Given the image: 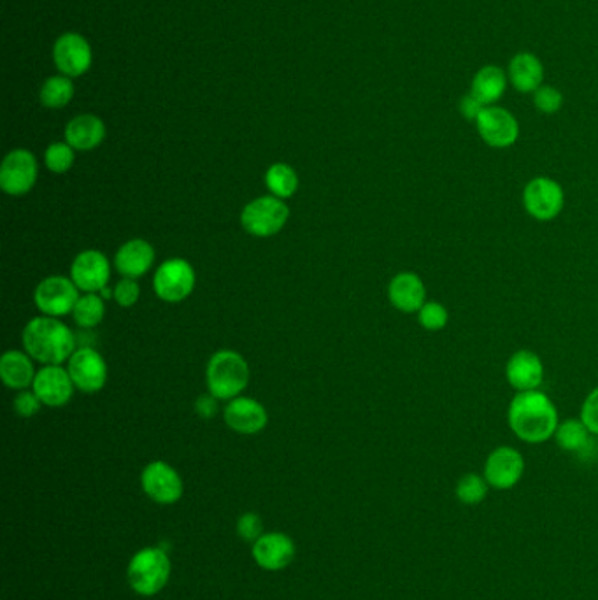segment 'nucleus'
Masks as SVG:
<instances>
[{
  "label": "nucleus",
  "instance_id": "1",
  "mask_svg": "<svg viewBox=\"0 0 598 600\" xmlns=\"http://www.w3.org/2000/svg\"><path fill=\"white\" fill-rule=\"evenodd\" d=\"M507 423L514 436L528 444H541L555 437L558 411L541 390L518 392L507 409Z\"/></svg>",
  "mask_w": 598,
  "mask_h": 600
},
{
  "label": "nucleus",
  "instance_id": "21",
  "mask_svg": "<svg viewBox=\"0 0 598 600\" xmlns=\"http://www.w3.org/2000/svg\"><path fill=\"white\" fill-rule=\"evenodd\" d=\"M155 262V250L144 239H132L116 251L114 267L123 278L137 279L150 271Z\"/></svg>",
  "mask_w": 598,
  "mask_h": 600
},
{
  "label": "nucleus",
  "instance_id": "20",
  "mask_svg": "<svg viewBox=\"0 0 598 600\" xmlns=\"http://www.w3.org/2000/svg\"><path fill=\"white\" fill-rule=\"evenodd\" d=\"M388 299L400 313H418L427 302V286L416 272H399L388 285Z\"/></svg>",
  "mask_w": 598,
  "mask_h": 600
},
{
  "label": "nucleus",
  "instance_id": "23",
  "mask_svg": "<svg viewBox=\"0 0 598 600\" xmlns=\"http://www.w3.org/2000/svg\"><path fill=\"white\" fill-rule=\"evenodd\" d=\"M36 374L29 353L13 350L0 358V378L11 390H27L34 385Z\"/></svg>",
  "mask_w": 598,
  "mask_h": 600
},
{
  "label": "nucleus",
  "instance_id": "34",
  "mask_svg": "<svg viewBox=\"0 0 598 600\" xmlns=\"http://www.w3.org/2000/svg\"><path fill=\"white\" fill-rule=\"evenodd\" d=\"M237 534L246 543H257L264 536V522L257 513H244L237 522Z\"/></svg>",
  "mask_w": 598,
  "mask_h": 600
},
{
  "label": "nucleus",
  "instance_id": "15",
  "mask_svg": "<svg viewBox=\"0 0 598 600\" xmlns=\"http://www.w3.org/2000/svg\"><path fill=\"white\" fill-rule=\"evenodd\" d=\"M71 279L81 292L99 293L111 279V264L100 251H81L72 262Z\"/></svg>",
  "mask_w": 598,
  "mask_h": 600
},
{
  "label": "nucleus",
  "instance_id": "25",
  "mask_svg": "<svg viewBox=\"0 0 598 600\" xmlns=\"http://www.w3.org/2000/svg\"><path fill=\"white\" fill-rule=\"evenodd\" d=\"M507 79L504 71L497 65H485L479 69L474 81H472V90L470 93L476 97L485 108L493 106L497 100L506 92Z\"/></svg>",
  "mask_w": 598,
  "mask_h": 600
},
{
  "label": "nucleus",
  "instance_id": "8",
  "mask_svg": "<svg viewBox=\"0 0 598 600\" xmlns=\"http://www.w3.org/2000/svg\"><path fill=\"white\" fill-rule=\"evenodd\" d=\"M79 300V288L71 278L50 276L37 285L34 302L44 316L62 318L72 313Z\"/></svg>",
  "mask_w": 598,
  "mask_h": 600
},
{
  "label": "nucleus",
  "instance_id": "12",
  "mask_svg": "<svg viewBox=\"0 0 598 600\" xmlns=\"http://www.w3.org/2000/svg\"><path fill=\"white\" fill-rule=\"evenodd\" d=\"M525 474V458L511 446H499L485 462V479L495 490H511Z\"/></svg>",
  "mask_w": 598,
  "mask_h": 600
},
{
  "label": "nucleus",
  "instance_id": "27",
  "mask_svg": "<svg viewBox=\"0 0 598 600\" xmlns=\"http://www.w3.org/2000/svg\"><path fill=\"white\" fill-rule=\"evenodd\" d=\"M265 185L278 199H290L299 188V176L292 165L274 164L265 172Z\"/></svg>",
  "mask_w": 598,
  "mask_h": 600
},
{
  "label": "nucleus",
  "instance_id": "35",
  "mask_svg": "<svg viewBox=\"0 0 598 600\" xmlns=\"http://www.w3.org/2000/svg\"><path fill=\"white\" fill-rule=\"evenodd\" d=\"M141 297V286L137 285L136 279L123 278L118 285L114 286V300L122 308L136 306Z\"/></svg>",
  "mask_w": 598,
  "mask_h": 600
},
{
  "label": "nucleus",
  "instance_id": "38",
  "mask_svg": "<svg viewBox=\"0 0 598 600\" xmlns=\"http://www.w3.org/2000/svg\"><path fill=\"white\" fill-rule=\"evenodd\" d=\"M483 109H485V106H483L472 93L465 95L462 102H460V113H462L463 118L469 120V122H476Z\"/></svg>",
  "mask_w": 598,
  "mask_h": 600
},
{
  "label": "nucleus",
  "instance_id": "26",
  "mask_svg": "<svg viewBox=\"0 0 598 600\" xmlns=\"http://www.w3.org/2000/svg\"><path fill=\"white\" fill-rule=\"evenodd\" d=\"M590 430L586 429V425L579 420H567L558 425L555 432V441L563 451L569 453H583L590 446L591 439Z\"/></svg>",
  "mask_w": 598,
  "mask_h": 600
},
{
  "label": "nucleus",
  "instance_id": "6",
  "mask_svg": "<svg viewBox=\"0 0 598 600\" xmlns=\"http://www.w3.org/2000/svg\"><path fill=\"white\" fill-rule=\"evenodd\" d=\"M565 206L562 185L548 176L530 179L523 188V208L537 222H553Z\"/></svg>",
  "mask_w": 598,
  "mask_h": 600
},
{
  "label": "nucleus",
  "instance_id": "19",
  "mask_svg": "<svg viewBox=\"0 0 598 600\" xmlns=\"http://www.w3.org/2000/svg\"><path fill=\"white\" fill-rule=\"evenodd\" d=\"M253 558L265 571H283L295 558V543L283 532H269L253 543Z\"/></svg>",
  "mask_w": 598,
  "mask_h": 600
},
{
  "label": "nucleus",
  "instance_id": "18",
  "mask_svg": "<svg viewBox=\"0 0 598 600\" xmlns=\"http://www.w3.org/2000/svg\"><path fill=\"white\" fill-rule=\"evenodd\" d=\"M507 383L516 392H532L539 390L544 381V364L541 357L530 350L516 351L507 360Z\"/></svg>",
  "mask_w": 598,
  "mask_h": 600
},
{
  "label": "nucleus",
  "instance_id": "31",
  "mask_svg": "<svg viewBox=\"0 0 598 600\" xmlns=\"http://www.w3.org/2000/svg\"><path fill=\"white\" fill-rule=\"evenodd\" d=\"M44 164L55 174H64L74 165V148L69 143H53L44 153Z\"/></svg>",
  "mask_w": 598,
  "mask_h": 600
},
{
  "label": "nucleus",
  "instance_id": "7",
  "mask_svg": "<svg viewBox=\"0 0 598 600\" xmlns=\"http://www.w3.org/2000/svg\"><path fill=\"white\" fill-rule=\"evenodd\" d=\"M195 281L197 276L190 262L183 258H171L158 267L153 278V288L158 299L178 304L192 295Z\"/></svg>",
  "mask_w": 598,
  "mask_h": 600
},
{
  "label": "nucleus",
  "instance_id": "4",
  "mask_svg": "<svg viewBox=\"0 0 598 600\" xmlns=\"http://www.w3.org/2000/svg\"><path fill=\"white\" fill-rule=\"evenodd\" d=\"M171 571V560L164 550L144 548L130 560L127 579L137 595L151 597L164 590L171 579Z\"/></svg>",
  "mask_w": 598,
  "mask_h": 600
},
{
  "label": "nucleus",
  "instance_id": "17",
  "mask_svg": "<svg viewBox=\"0 0 598 600\" xmlns=\"http://www.w3.org/2000/svg\"><path fill=\"white\" fill-rule=\"evenodd\" d=\"M223 416L228 427L243 436H253L262 432L269 422L264 404L251 397H235L230 400Z\"/></svg>",
  "mask_w": 598,
  "mask_h": 600
},
{
  "label": "nucleus",
  "instance_id": "13",
  "mask_svg": "<svg viewBox=\"0 0 598 600\" xmlns=\"http://www.w3.org/2000/svg\"><path fill=\"white\" fill-rule=\"evenodd\" d=\"M67 371L79 392L95 393L104 388L107 381V365L99 351L79 348L69 358Z\"/></svg>",
  "mask_w": 598,
  "mask_h": 600
},
{
  "label": "nucleus",
  "instance_id": "29",
  "mask_svg": "<svg viewBox=\"0 0 598 600\" xmlns=\"http://www.w3.org/2000/svg\"><path fill=\"white\" fill-rule=\"evenodd\" d=\"M74 97V85L67 76H53L41 88V102L50 109H62Z\"/></svg>",
  "mask_w": 598,
  "mask_h": 600
},
{
  "label": "nucleus",
  "instance_id": "36",
  "mask_svg": "<svg viewBox=\"0 0 598 600\" xmlns=\"http://www.w3.org/2000/svg\"><path fill=\"white\" fill-rule=\"evenodd\" d=\"M581 422L586 425L593 436H598V386L593 388L581 406Z\"/></svg>",
  "mask_w": 598,
  "mask_h": 600
},
{
  "label": "nucleus",
  "instance_id": "2",
  "mask_svg": "<svg viewBox=\"0 0 598 600\" xmlns=\"http://www.w3.org/2000/svg\"><path fill=\"white\" fill-rule=\"evenodd\" d=\"M23 348L44 365H62L76 351L71 329L53 316H37L23 330Z\"/></svg>",
  "mask_w": 598,
  "mask_h": 600
},
{
  "label": "nucleus",
  "instance_id": "33",
  "mask_svg": "<svg viewBox=\"0 0 598 600\" xmlns=\"http://www.w3.org/2000/svg\"><path fill=\"white\" fill-rule=\"evenodd\" d=\"M534 104L537 111H541L544 115H555L563 106L562 92L553 86H541L534 93Z\"/></svg>",
  "mask_w": 598,
  "mask_h": 600
},
{
  "label": "nucleus",
  "instance_id": "5",
  "mask_svg": "<svg viewBox=\"0 0 598 600\" xmlns=\"http://www.w3.org/2000/svg\"><path fill=\"white\" fill-rule=\"evenodd\" d=\"M290 218V208L283 199L265 195L244 206L241 223L244 230L255 237H272L279 234Z\"/></svg>",
  "mask_w": 598,
  "mask_h": 600
},
{
  "label": "nucleus",
  "instance_id": "22",
  "mask_svg": "<svg viewBox=\"0 0 598 600\" xmlns=\"http://www.w3.org/2000/svg\"><path fill=\"white\" fill-rule=\"evenodd\" d=\"M106 137V125L95 115H79L65 127V143L74 150H95Z\"/></svg>",
  "mask_w": 598,
  "mask_h": 600
},
{
  "label": "nucleus",
  "instance_id": "39",
  "mask_svg": "<svg viewBox=\"0 0 598 600\" xmlns=\"http://www.w3.org/2000/svg\"><path fill=\"white\" fill-rule=\"evenodd\" d=\"M195 411H197V415L202 416V418H214L216 413H218V399L211 395V393H207V395H200L197 402H195Z\"/></svg>",
  "mask_w": 598,
  "mask_h": 600
},
{
  "label": "nucleus",
  "instance_id": "32",
  "mask_svg": "<svg viewBox=\"0 0 598 600\" xmlns=\"http://www.w3.org/2000/svg\"><path fill=\"white\" fill-rule=\"evenodd\" d=\"M418 322L428 332H439V330L446 329L449 322L448 309L444 308L441 302L427 300L423 304V308L418 311Z\"/></svg>",
  "mask_w": 598,
  "mask_h": 600
},
{
  "label": "nucleus",
  "instance_id": "9",
  "mask_svg": "<svg viewBox=\"0 0 598 600\" xmlns=\"http://www.w3.org/2000/svg\"><path fill=\"white\" fill-rule=\"evenodd\" d=\"M37 160L29 150H13L0 165V188L8 195L22 197L37 181Z\"/></svg>",
  "mask_w": 598,
  "mask_h": 600
},
{
  "label": "nucleus",
  "instance_id": "10",
  "mask_svg": "<svg viewBox=\"0 0 598 600\" xmlns=\"http://www.w3.org/2000/svg\"><path fill=\"white\" fill-rule=\"evenodd\" d=\"M141 485H143L144 493L153 502L162 504V506L176 504L185 492V485H183V479L179 476L178 471L162 460L151 462L144 467L143 474H141Z\"/></svg>",
  "mask_w": 598,
  "mask_h": 600
},
{
  "label": "nucleus",
  "instance_id": "16",
  "mask_svg": "<svg viewBox=\"0 0 598 600\" xmlns=\"http://www.w3.org/2000/svg\"><path fill=\"white\" fill-rule=\"evenodd\" d=\"M32 388L44 406L62 408L67 402H71L76 386L72 383L69 371H65L60 365H46L37 372Z\"/></svg>",
  "mask_w": 598,
  "mask_h": 600
},
{
  "label": "nucleus",
  "instance_id": "3",
  "mask_svg": "<svg viewBox=\"0 0 598 600\" xmlns=\"http://www.w3.org/2000/svg\"><path fill=\"white\" fill-rule=\"evenodd\" d=\"M250 381V365L237 351L214 353L206 369L207 390L218 400L239 397Z\"/></svg>",
  "mask_w": 598,
  "mask_h": 600
},
{
  "label": "nucleus",
  "instance_id": "11",
  "mask_svg": "<svg viewBox=\"0 0 598 600\" xmlns=\"http://www.w3.org/2000/svg\"><path fill=\"white\" fill-rule=\"evenodd\" d=\"M477 132L490 148L506 150L520 137V125L507 109L488 106L476 120Z\"/></svg>",
  "mask_w": 598,
  "mask_h": 600
},
{
  "label": "nucleus",
  "instance_id": "24",
  "mask_svg": "<svg viewBox=\"0 0 598 600\" xmlns=\"http://www.w3.org/2000/svg\"><path fill=\"white\" fill-rule=\"evenodd\" d=\"M509 78L518 92H537L544 79L541 60L532 53H518L509 64Z\"/></svg>",
  "mask_w": 598,
  "mask_h": 600
},
{
  "label": "nucleus",
  "instance_id": "14",
  "mask_svg": "<svg viewBox=\"0 0 598 600\" xmlns=\"http://www.w3.org/2000/svg\"><path fill=\"white\" fill-rule=\"evenodd\" d=\"M53 60L58 71L64 76L78 78L90 71L92 67V46L85 37L79 36L76 32H69L58 37L57 43L53 46Z\"/></svg>",
  "mask_w": 598,
  "mask_h": 600
},
{
  "label": "nucleus",
  "instance_id": "30",
  "mask_svg": "<svg viewBox=\"0 0 598 600\" xmlns=\"http://www.w3.org/2000/svg\"><path fill=\"white\" fill-rule=\"evenodd\" d=\"M488 486L490 485L486 483L485 476H479L474 472L465 474L456 483V499L460 500L465 506H477L486 499Z\"/></svg>",
  "mask_w": 598,
  "mask_h": 600
},
{
  "label": "nucleus",
  "instance_id": "28",
  "mask_svg": "<svg viewBox=\"0 0 598 600\" xmlns=\"http://www.w3.org/2000/svg\"><path fill=\"white\" fill-rule=\"evenodd\" d=\"M106 315V304L99 293H86L79 297L76 306L72 309V318L81 329L97 327Z\"/></svg>",
  "mask_w": 598,
  "mask_h": 600
},
{
  "label": "nucleus",
  "instance_id": "37",
  "mask_svg": "<svg viewBox=\"0 0 598 600\" xmlns=\"http://www.w3.org/2000/svg\"><path fill=\"white\" fill-rule=\"evenodd\" d=\"M13 406H15L16 415L22 416V418H32V416H36L39 413L43 402L39 400L34 390L32 392L22 390V392L16 395Z\"/></svg>",
  "mask_w": 598,
  "mask_h": 600
}]
</instances>
